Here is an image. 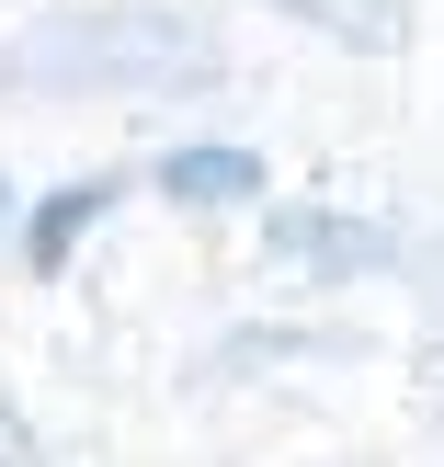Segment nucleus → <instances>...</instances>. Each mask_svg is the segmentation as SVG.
Masks as SVG:
<instances>
[{
  "mask_svg": "<svg viewBox=\"0 0 444 467\" xmlns=\"http://www.w3.org/2000/svg\"><path fill=\"white\" fill-rule=\"evenodd\" d=\"M23 217H35V205H23V182L0 171V240H23Z\"/></svg>",
  "mask_w": 444,
  "mask_h": 467,
  "instance_id": "6",
  "label": "nucleus"
},
{
  "mask_svg": "<svg viewBox=\"0 0 444 467\" xmlns=\"http://www.w3.org/2000/svg\"><path fill=\"white\" fill-rule=\"evenodd\" d=\"M263 240H274L285 274H387L399 263V240H387L377 217H331V205H274Z\"/></svg>",
  "mask_w": 444,
  "mask_h": 467,
  "instance_id": "2",
  "label": "nucleus"
},
{
  "mask_svg": "<svg viewBox=\"0 0 444 467\" xmlns=\"http://www.w3.org/2000/svg\"><path fill=\"white\" fill-rule=\"evenodd\" d=\"M0 467H46V456H35V422H23L12 400H0Z\"/></svg>",
  "mask_w": 444,
  "mask_h": 467,
  "instance_id": "5",
  "label": "nucleus"
},
{
  "mask_svg": "<svg viewBox=\"0 0 444 467\" xmlns=\"http://www.w3.org/2000/svg\"><path fill=\"white\" fill-rule=\"evenodd\" d=\"M149 182H160L171 205H251V194H263V149H228V137H205V149L149 160Z\"/></svg>",
  "mask_w": 444,
  "mask_h": 467,
  "instance_id": "4",
  "label": "nucleus"
},
{
  "mask_svg": "<svg viewBox=\"0 0 444 467\" xmlns=\"http://www.w3.org/2000/svg\"><path fill=\"white\" fill-rule=\"evenodd\" d=\"M217 80L228 46L182 0H57L0 46V91L23 103H171V91H217Z\"/></svg>",
  "mask_w": 444,
  "mask_h": 467,
  "instance_id": "1",
  "label": "nucleus"
},
{
  "mask_svg": "<svg viewBox=\"0 0 444 467\" xmlns=\"http://www.w3.org/2000/svg\"><path fill=\"white\" fill-rule=\"evenodd\" d=\"M114 205H126V171H80V182H57V194H35V217H23V274H68V251H80Z\"/></svg>",
  "mask_w": 444,
  "mask_h": 467,
  "instance_id": "3",
  "label": "nucleus"
}]
</instances>
